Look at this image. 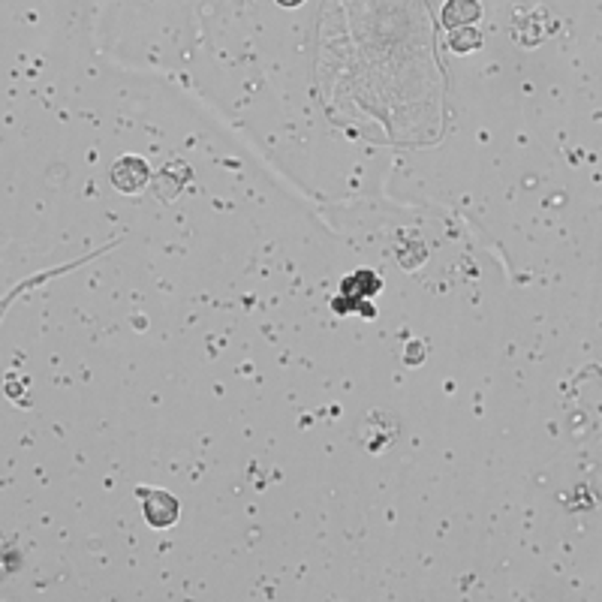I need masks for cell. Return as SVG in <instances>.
<instances>
[{
    "label": "cell",
    "instance_id": "cell-2",
    "mask_svg": "<svg viewBox=\"0 0 602 602\" xmlns=\"http://www.w3.org/2000/svg\"><path fill=\"white\" fill-rule=\"evenodd\" d=\"M148 175H150V169L145 160H139V157H120L112 166V184L120 193H139V190L145 187Z\"/></svg>",
    "mask_w": 602,
    "mask_h": 602
},
{
    "label": "cell",
    "instance_id": "cell-5",
    "mask_svg": "<svg viewBox=\"0 0 602 602\" xmlns=\"http://www.w3.org/2000/svg\"><path fill=\"white\" fill-rule=\"evenodd\" d=\"M280 6H298V4H305V0H277Z\"/></svg>",
    "mask_w": 602,
    "mask_h": 602
},
{
    "label": "cell",
    "instance_id": "cell-3",
    "mask_svg": "<svg viewBox=\"0 0 602 602\" xmlns=\"http://www.w3.org/2000/svg\"><path fill=\"white\" fill-rule=\"evenodd\" d=\"M479 13H482V9H479L476 0H449L446 9H443V25L449 30L467 27L470 22H476Z\"/></svg>",
    "mask_w": 602,
    "mask_h": 602
},
{
    "label": "cell",
    "instance_id": "cell-4",
    "mask_svg": "<svg viewBox=\"0 0 602 602\" xmlns=\"http://www.w3.org/2000/svg\"><path fill=\"white\" fill-rule=\"evenodd\" d=\"M479 43H482V36L476 27H458L455 34H452V48H455V52H473Z\"/></svg>",
    "mask_w": 602,
    "mask_h": 602
},
{
    "label": "cell",
    "instance_id": "cell-1",
    "mask_svg": "<svg viewBox=\"0 0 602 602\" xmlns=\"http://www.w3.org/2000/svg\"><path fill=\"white\" fill-rule=\"evenodd\" d=\"M136 494L142 497V509H145V518L150 521L154 527H169L175 524L178 518V500L166 491H157V488H136Z\"/></svg>",
    "mask_w": 602,
    "mask_h": 602
}]
</instances>
